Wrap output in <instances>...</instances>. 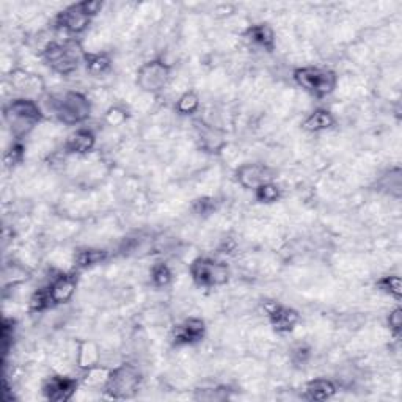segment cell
I'll return each mask as SVG.
<instances>
[{"mask_svg":"<svg viewBox=\"0 0 402 402\" xmlns=\"http://www.w3.org/2000/svg\"><path fill=\"white\" fill-rule=\"evenodd\" d=\"M190 275L194 282L203 288H214L228 282L230 271L225 263H219L209 258H198L190 266Z\"/></svg>","mask_w":402,"mask_h":402,"instance_id":"obj_6","label":"cell"},{"mask_svg":"<svg viewBox=\"0 0 402 402\" xmlns=\"http://www.w3.org/2000/svg\"><path fill=\"white\" fill-rule=\"evenodd\" d=\"M85 65L91 74H104L110 68V58L106 54H88L85 55Z\"/></svg>","mask_w":402,"mask_h":402,"instance_id":"obj_22","label":"cell"},{"mask_svg":"<svg viewBox=\"0 0 402 402\" xmlns=\"http://www.w3.org/2000/svg\"><path fill=\"white\" fill-rule=\"evenodd\" d=\"M377 286L381 288L385 293L396 297L399 299L401 293H402V284H401V278L398 275H388V277H383L382 280H379Z\"/></svg>","mask_w":402,"mask_h":402,"instance_id":"obj_25","label":"cell"},{"mask_svg":"<svg viewBox=\"0 0 402 402\" xmlns=\"http://www.w3.org/2000/svg\"><path fill=\"white\" fill-rule=\"evenodd\" d=\"M170 80V66L165 65L161 60H153L140 66L137 73V85L143 91L156 93L168 84Z\"/></svg>","mask_w":402,"mask_h":402,"instance_id":"obj_8","label":"cell"},{"mask_svg":"<svg viewBox=\"0 0 402 402\" xmlns=\"http://www.w3.org/2000/svg\"><path fill=\"white\" fill-rule=\"evenodd\" d=\"M388 324H390V328H392L396 335H398L401 332L402 319H401V310H399V308H396V310L392 313V315H390Z\"/></svg>","mask_w":402,"mask_h":402,"instance_id":"obj_30","label":"cell"},{"mask_svg":"<svg viewBox=\"0 0 402 402\" xmlns=\"http://www.w3.org/2000/svg\"><path fill=\"white\" fill-rule=\"evenodd\" d=\"M255 197L261 203H275L280 198V189L272 183L263 184L255 190Z\"/></svg>","mask_w":402,"mask_h":402,"instance_id":"obj_26","label":"cell"},{"mask_svg":"<svg viewBox=\"0 0 402 402\" xmlns=\"http://www.w3.org/2000/svg\"><path fill=\"white\" fill-rule=\"evenodd\" d=\"M245 36L249 38L252 43L260 46L266 51L272 52L275 49V32L271 25L267 24H256L247 29Z\"/></svg>","mask_w":402,"mask_h":402,"instance_id":"obj_16","label":"cell"},{"mask_svg":"<svg viewBox=\"0 0 402 402\" xmlns=\"http://www.w3.org/2000/svg\"><path fill=\"white\" fill-rule=\"evenodd\" d=\"M269 319H271V324L275 332L278 333H288L299 322V313L293 308L282 306V305H273L269 308Z\"/></svg>","mask_w":402,"mask_h":402,"instance_id":"obj_13","label":"cell"},{"mask_svg":"<svg viewBox=\"0 0 402 402\" xmlns=\"http://www.w3.org/2000/svg\"><path fill=\"white\" fill-rule=\"evenodd\" d=\"M126 120V115L123 110L120 109H110L109 113H107V123L110 126H118L123 123V121Z\"/></svg>","mask_w":402,"mask_h":402,"instance_id":"obj_29","label":"cell"},{"mask_svg":"<svg viewBox=\"0 0 402 402\" xmlns=\"http://www.w3.org/2000/svg\"><path fill=\"white\" fill-rule=\"evenodd\" d=\"M98 360H99V352L96 346L90 343V341L82 343L79 352H77V363H79V366L87 368L88 370V368L96 366Z\"/></svg>","mask_w":402,"mask_h":402,"instance_id":"obj_20","label":"cell"},{"mask_svg":"<svg viewBox=\"0 0 402 402\" xmlns=\"http://www.w3.org/2000/svg\"><path fill=\"white\" fill-rule=\"evenodd\" d=\"M3 117L11 131V135L16 139H22L43 120V112L33 99L21 98L11 101L3 109Z\"/></svg>","mask_w":402,"mask_h":402,"instance_id":"obj_1","label":"cell"},{"mask_svg":"<svg viewBox=\"0 0 402 402\" xmlns=\"http://www.w3.org/2000/svg\"><path fill=\"white\" fill-rule=\"evenodd\" d=\"M44 294L51 305H58L68 302L76 291V278L71 275H58L54 282L44 288Z\"/></svg>","mask_w":402,"mask_h":402,"instance_id":"obj_11","label":"cell"},{"mask_svg":"<svg viewBox=\"0 0 402 402\" xmlns=\"http://www.w3.org/2000/svg\"><path fill=\"white\" fill-rule=\"evenodd\" d=\"M101 7V2H82L73 5V7L66 8L58 14L57 24L71 33H82L90 24L93 16L98 14Z\"/></svg>","mask_w":402,"mask_h":402,"instance_id":"obj_7","label":"cell"},{"mask_svg":"<svg viewBox=\"0 0 402 402\" xmlns=\"http://www.w3.org/2000/svg\"><path fill=\"white\" fill-rule=\"evenodd\" d=\"M11 85L24 95H38L43 91L44 84L40 76L18 69L11 73Z\"/></svg>","mask_w":402,"mask_h":402,"instance_id":"obj_14","label":"cell"},{"mask_svg":"<svg viewBox=\"0 0 402 402\" xmlns=\"http://www.w3.org/2000/svg\"><path fill=\"white\" fill-rule=\"evenodd\" d=\"M293 357H294L295 361H305L306 357H308V349L306 348H302V346H299V348L294 349Z\"/></svg>","mask_w":402,"mask_h":402,"instance_id":"obj_31","label":"cell"},{"mask_svg":"<svg viewBox=\"0 0 402 402\" xmlns=\"http://www.w3.org/2000/svg\"><path fill=\"white\" fill-rule=\"evenodd\" d=\"M337 392V387L328 379H315L305 385V398L311 401L330 399Z\"/></svg>","mask_w":402,"mask_h":402,"instance_id":"obj_17","label":"cell"},{"mask_svg":"<svg viewBox=\"0 0 402 402\" xmlns=\"http://www.w3.org/2000/svg\"><path fill=\"white\" fill-rule=\"evenodd\" d=\"M52 110L63 124H77L85 121L91 113V104L88 98L77 91H68L55 99Z\"/></svg>","mask_w":402,"mask_h":402,"instance_id":"obj_4","label":"cell"},{"mask_svg":"<svg viewBox=\"0 0 402 402\" xmlns=\"http://www.w3.org/2000/svg\"><path fill=\"white\" fill-rule=\"evenodd\" d=\"M200 109V99L194 91H186L176 102V110L183 115H192Z\"/></svg>","mask_w":402,"mask_h":402,"instance_id":"obj_23","label":"cell"},{"mask_svg":"<svg viewBox=\"0 0 402 402\" xmlns=\"http://www.w3.org/2000/svg\"><path fill=\"white\" fill-rule=\"evenodd\" d=\"M273 172L264 164H244L236 170V179L244 189L256 190L263 184L272 183Z\"/></svg>","mask_w":402,"mask_h":402,"instance_id":"obj_9","label":"cell"},{"mask_svg":"<svg viewBox=\"0 0 402 402\" xmlns=\"http://www.w3.org/2000/svg\"><path fill=\"white\" fill-rule=\"evenodd\" d=\"M151 278L156 286H167L172 282V271H170L167 264H156L151 271Z\"/></svg>","mask_w":402,"mask_h":402,"instance_id":"obj_27","label":"cell"},{"mask_svg":"<svg viewBox=\"0 0 402 402\" xmlns=\"http://www.w3.org/2000/svg\"><path fill=\"white\" fill-rule=\"evenodd\" d=\"M200 139L203 146L209 151L220 150L223 145V137L220 135V132L217 129H214L211 124H205V128L200 129Z\"/></svg>","mask_w":402,"mask_h":402,"instance_id":"obj_21","label":"cell"},{"mask_svg":"<svg viewBox=\"0 0 402 402\" xmlns=\"http://www.w3.org/2000/svg\"><path fill=\"white\" fill-rule=\"evenodd\" d=\"M142 374L132 365H121L110 371L104 390L113 399H128L139 392Z\"/></svg>","mask_w":402,"mask_h":402,"instance_id":"obj_3","label":"cell"},{"mask_svg":"<svg viewBox=\"0 0 402 402\" xmlns=\"http://www.w3.org/2000/svg\"><path fill=\"white\" fill-rule=\"evenodd\" d=\"M205 332H206L205 322L198 317H190L175 328L173 339L175 343L179 346L194 344L205 337Z\"/></svg>","mask_w":402,"mask_h":402,"instance_id":"obj_12","label":"cell"},{"mask_svg":"<svg viewBox=\"0 0 402 402\" xmlns=\"http://www.w3.org/2000/svg\"><path fill=\"white\" fill-rule=\"evenodd\" d=\"M43 57L55 73L68 76L79 68L85 60L84 49L76 41L49 43L43 51Z\"/></svg>","mask_w":402,"mask_h":402,"instance_id":"obj_2","label":"cell"},{"mask_svg":"<svg viewBox=\"0 0 402 402\" xmlns=\"http://www.w3.org/2000/svg\"><path fill=\"white\" fill-rule=\"evenodd\" d=\"M107 258V253L104 250H99V249H85V250H80L77 253L76 258H74V263L77 267L80 269H85V267H91L95 266V264H101L104 260Z\"/></svg>","mask_w":402,"mask_h":402,"instance_id":"obj_19","label":"cell"},{"mask_svg":"<svg viewBox=\"0 0 402 402\" xmlns=\"http://www.w3.org/2000/svg\"><path fill=\"white\" fill-rule=\"evenodd\" d=\"M77 381L66 376H52L43 383V394L47 401L66 402L76 394Z\"/></svg>","mask_w":402,"mask_h":402,"instance_id":"obj_10","label":"cell"},{"mask_svg":"<svg viewBox=\"0 0 402 402\" xmlns=\"http://www.w3.org/2000/svg\"><path fill=\"white\" fill-rule=\"evenodd\" d=\"M95 135L88 129H79L71 134L65 143V150L73 154H85L95 146Z\"/></svg>","mask_w":402,"mask_h":402,"instance_id":"obj_15","label":"cell"},{"mask_svg":"<svg viewBox=\"0 0 402 402\" xmlns=\"http://www.w3.org/2000/svg\"><path fill=\"white\" fill-rule=\"evenodd\" d=\"M22 159H24V148H22L21 145H13L11 146V150L5 154L3 162L7 167H13V165L19 164Z\"/></svg>","mask_w":402,"mask_h":402,"instance_id":"obj_28","label":"cell"},{"mask_svg":"<svg viewBox=\"0 0 402 402\" xmlns=\"http://www.w3.org/2000/svg\"><path fill=\"white\" fill-rule=\"evenodd\" d=\"M110 371L106 370V368L101 366H91L88 368V371L84 377V383L87 387H101V385H106L107 379H109Z\"/></svg>","mask_w":402,"mask_h":402,"instance_id":"obj_24","label":"cell"},{"mask_svg":"<svg viewBox=\"0 0 402 402\" xmlns=\"http://www.w3.org/2000/svg\"><path fill=\"white\" fill-rule=\"evenodd\" d=\"M335 124L333 115L328 110L317 109L315 112L308 115V118L304 121V128L310 132H321L327 131Z\"/></svg>","mask_w":402,"mask_h":402,"instance_id":"obj_18","label":"cell"},{"mask_svg":"<svg viewBox=\"0 0 402 402\" xmlns=\"http://www.w3.org/2000/svg\"><path fill=\"white\" fill-rule=\"evenodd\" d=\"M294 79L304 90L310 91L311 95L317 98H324L330 95L337 87V74L333 71L319 69V68H299L295 69Z\"/></svg>","mask_w":402,"mask_h":402,"instance_id":"obj_5","label":"cell"}]
</instances>
